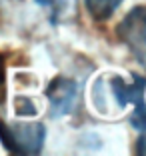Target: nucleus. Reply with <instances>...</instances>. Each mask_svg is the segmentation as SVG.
Masks as SVG:
<instances>
[{
    "instance_id": "nucleus-1",
    "label": "nucleus",
    "mask_w": 146,
    "mask_h": 156,
    "mask_svg": "<svg viewBox=\"0 0 146 156\" xmlns=\"http://www.w3.org/2000/svg\"><path fill=\"white\" fill-rule=\"evenodd\" d=\"M44 126L34 124H0V140L12 154H38L44 144Z\"/></svg>"
},
{
    "instance_id": "nucleus-8",
    "label": "nucleus",
    "mask_w": 146,
    "mask_h": 156,
    "mask_svg": "<svg viewBox=\"0 0 146 156\" xmlns=\"http://www.w3.org/2000/svg\"><path fill=\"white\" fill-rule=\"evenodd\" d=\"M140 132H142V136L136 142V154H146V128L140 130Z\"/></svg>"
},
{
    "instance_id": "nucleus-10",
    "label": "nucleus",
    "mask_w": 146,
    "mask_h": 156,
    "mask_svg": "<svg viewBox=\"0 0 146 156\" xmlns=\"http://www.w3.org/2000/svg\"><path fill=\"white\" fill-rule=\"evenodd\" d=\"M60 2H62V4H66V0H60Z\"/></svg>"
},
{
    "instance_id": "nucleus-5",
    "label": "nucleus",
    "mask_w": 146,
    "mask_h": 156,
    "mask_svg": "<svg viewBox=\"0 0 146 156\" xmlns=\"http://www.w3.org/2000/svg\"><path fill=\"white\" fill-rule=\"evenodd\" d=\"M120 4L122 0H86V8L94 20H108Z\"/></svg>"
},
{
    "instance_id": "nucleus-7",
    "label": "nucleus",
    "mask_w": 146,
    "mask_h": 156,
    "mask_svg": "<svg viewBox=\"0 0 146 156\" xmlns=\"http://www.w3.org/2000/svg\"><path fill=\"white\" fill-rule=\"evenodd\" d=\"M6 98V74H4V58L0 56V104Z\"/></svg>"
},
{
    "instance_id": "nucleus-6",
    "label": "nucleus",
    "mask_w": 146,
    "mask_h": 156,
    "mask_svg": "<svg viewBox=\"0 0 146 156\" xmlns=\"http://www.w3.org/2000/svg\"><path fill=\"white\" fill-rule=\"evenodd\" d=\"M18 114L32 116V114H36V108H34V104H32L28 98H20L18 100Z\"/></svg>"
},
{
    "instance_id": "nucleus-2",
    "label": "nucleus",
    "mask_w": 146,
    "mask_h": 156,
    "mask_svg": "<svg viewBox=\"0 0 146 156\" xmlns=\"http://www.w3.org/2000/svg\"><path fill=\"white\" fill-rule=\"evenodd\" d=\"M116 34L128 46L134 58L146 68V4L134 6L118 24Z\"/></svg>"
},
{
    "instance_id": "nucleus-9",
    "label": "nucleus",
    "mask_w": 146,
    "mask_h": 156,
    "mask_svg": "<svg viewBox=\"0 0 146 156\" xmlns=\"http://www.w3.org/2000/svg\"><path fill=\"white\" fill-rule=\"evenodd\" d=\"M36 2H38V4H42V6H48L52 0H36Z\"/></svg>"
},
{
    "instance_id": "nucleus-3",
    "label": "nucleus",
    "mask_w": 146,
    "mask_h": 156,
    "mask_svg": "<svg viewBox=\"0 0 146 156\" xmlns=\"http://www.w3.org/2000/svg\"><path fill=\"white\" fill-rule=\"evenodd\" d=\"M134 82H124L122 78L116 76L112 80V92H114L118 106H126V104H134V114L130 118L132 126L136 130H144L146 128V108H144V78L134 74Z\"/></svg>"
},
{
    "instance_id": "nucleus-4",
    "label": "nucleus",
    "mask_w": 146,
    "mask_h": 156,
    "mask_svg": "<svg viewBox=\"0 0 146 156\" xmlns=\"http://www.w3.org/2000/svg\"><path fill=\"white\" fill-rule=\"evenodd\" d=\"M76 82L70 78L58 76L54 78L48 88H46V98L50 100V110L54 112V116H64L72 110L74 100H76Z\"/></svg>"
}]
</instances>
